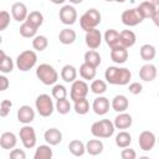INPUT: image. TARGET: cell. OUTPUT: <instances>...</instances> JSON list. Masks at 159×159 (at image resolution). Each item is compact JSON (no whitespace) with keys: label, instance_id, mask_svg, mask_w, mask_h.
I'll return each mask as SVG.
<instances>
[{"label":"cell","instance_id":"cell-35","mask_svg":"<svg viewBox=\"0 0 159 159\" xmlns=\"http://www.w3.org/2000/svg\"><path fill=\"white\" fill-rule=\"evenodd\" d=\"M52 155H53V153H52L50 144L48 145L42 144V145H39L36 148V152L34 154V159H51Z\"/></svg>","mask_w":159,"mask_h":159},{"label":"cell","instance_id":"cell-14","mask_svg":"<svg viewBox=\"0 0 159 159\" xmlns=\"http://www.w3.org/2000/svg\"><path fill=\"white\" fill-rule=\"evenodd\" d=\"M158 76V70L153 63H145L139 70V77L144 82H152Z\"/></svg>","mask_w":159,"mask_h":159},{"label":"cell","instance_id":"cell-49","mask_svg":"<svg viewBox=\"0 0 159 159\" xmlns=\"http://www.w3.org/2000/svg\"><path fill=\"white\" fill-rule=\"evenodd\" d=\"M52 4H56V5H60V4H63L66 0H50Z\"/></svg>","mask_w":159,"mask_h":159},{"label":"cell","instance_id":"cell-29","mask_svg":"<svg viewBox=\"0 0 159 159\" xmlns=\"http://www.w3.org/2000/svg\"><path fill=\"white\" fill-rule=\"evenodd\" d=\"M104 41L112 48L119 45V32L114 29H108L104 32Z\"/></svg>","mask_w":159,"mask_h":159},{"label":"cell","instance_id":"cell-36","mask_svg":"<svg viewBox=\"0 0 159 159\" xmlns=\"http://www.w3.org/2000/svg\"><path fill=\"white\" fill-rule=\"evenodd\" d=\"M26 21L30 22L31 25H34L35 27L39 29V27L43 24V15H42V12H40V11H37V10L30 11L29 15H27Z\"/></svg>","mask_w":159,"mask_h":159},{"label":"cell","instance_id":"cell-2","mask_svg":"<svg viewBox=\"0 0 159 159\" xmlns=\"http://www.w3.org/2000/svg\"><path fill=\"white\" fill-rule=\"evenodd\" d=\"M36 77L46 86L56 84L58 80V73L53 66L48 63H41L36 67Z\"/></svg>","mask_w":159,"mask_h":159},{"label":"cell","instance_id":"cell-8","mask_svg":"<svg viewBox=\"0 0 159 159\" xmlns=\"http://www.w3.org/2000/svg\"><path fill=\"white\" fill-rule=\"evenodd\" d=\"M88 92H89L88 84L83 80H76L75 82H72V86L70 89V98L73 102H76L81 98H86Z\"/></svg>","mask_w":159,"mask_h":159},{"label":"cell","instance_id":"cell-10","mask_svg":"<svg viewBox=\"0 0 159 159\" xmlns=\"http://www.w3.org/2000/svg\"><path fill=\"white\" fill-rule=\"evenodd\" d=\"M155 143H157V137H155V134L153 132H150V130H143L139 134L138 144H139V148L143 152H150L154 148Z\"/></svg>","mask_w":159,"mask_h":159},{"label":"cell","instance_id":"cell-12","mask_svg":"<svg viewBox=\"0 0 159 159\" xmlns=\"http://www.w3.org/2000/svg\"><path fill=\"white\" fill-rule=\"evenodd\" d=\"M84 41H86V45L89 50H97L101 46V42H102L101 31L97 30V29H92V30L87 31L86 36H84Z\"/></svg>","mask_w":159,"mask_h":159},{"label":"cell","instance_id":"cell-32","mask_svg":"<svg viewBox=\"0 0 159 159\" xmlns=\"http://www.w3.org/2000/svg\"><path fill=\"white\" fill-rule=\"evenodd\" d=\"M139 55H140L142 60L149 62V61H152V60L155 57V55H157V50H155V47H154L153 45L145 43V45H143V46L140 47V50H139Z\"/></svg>","mask_w":159,"mask_h":159},{"label":"cell","instance_id":"cell-26","mask_svg":"<svg viewBox=\"0 0 159 159\" xmlns=\"http://www.w3.org/2000/svg\"><path fill=\"white\" fill-rule=\"evenodd\" d=\"M14 70V62H12V58L10 56H7L4 50L0 51V71L1 73L6 75V73H10L12 72Z\"/></svg>","mask_w":159,"mask_h":159},{"label":"cell","instance_id":"cell-22","mask_svg":"<svg viewBox=\"0 0 159 159\" xmlns=\"http://www.w3.org/2000/svg\"><path fill=\"white\" fill-rule=\"evenodd\" d=\"M137 41V36L132 30H123L119 32V45L129 48L132 47Z\"/></svg>","mask_w":159,"mask_h":159},{"label":"cell","instance_id":"cell-7","mask_svg":"<svg viewBox=\"0 0 159 159\" xmlns=\"http://www.w3.org/2000/svg\"><path fill=\"white\" fill-rule=\"evenodd\" d=\"M19 137H20V140H21L24 148L31 149V148H34L36 145V132L31 125L25 124L20 129Z\"/></svg>","mask_w":159,"mask_h":159},{"label":"cell","instance_id":"cell-38","mask_svg":"<svg viewBox=\"0 0 159 159\" xmlns=\"http://www.w3.org/2000/svg\"><path fill=\"white\" fill-rule=\"evenodd\" d=\"M47 46H48V40H47L46 36H43V35H36L34 37V40H32V47H34V50L41 52V51L46 50Z\"/></svg>","mask_w":159,"mask_h":159},{"label":"cell","instance_id":"cell-1","mask_svg":"<svg viewBox=\"0 0 159 159\" xmlns=\"http://www.w3.org/2000/svg\"><path fill=\"white\" fill-rule=\"evenodd\" d=\"M104 78L107 83L114 86H125L129 83L132 78V72L127 67L109 66L104 72Z\"/></svg>","mask_w":159,"mask_h":159},{"label":"cell","instance_id":"cell-23","mask_svg":"<svg viewBox=\"0 0 159 159\" xmlns=\"http://www.w3.org/2000/svg\"><path fill=\"white\" fill-rule=\"evenodd\" d=\"M137 9L140 12V15L143 16V19H152L153 15L157 12V6L152 1H149V0L140 2Z\"/></svg>","mask_w":159,"mask_h":159},{"label":"cell","instance_id":"cell-34","mask_svg":"<svg viewBox=\"0 0 159 159\" xmlns=\"http://www.w3.org/2000/svg\"><path fill=\"white\" fill-rule=\"evenodd\" d=\"M130 143H132V135L128 132L122 130L116 135V145L118 148H120V149L127 148L130 145Z\"/></svg>","mask_w":159,"mask_h":159},{"label":"cell","instance_id":"cell-19","mask_svg":"<svg viewBox=\"0 0 159 159\" xmlns=\"http://www.w3.org/2000/svg\"><path fill=\"white\" fill-rule=\"evenodd\" d=\"M43 139L50 145H58L62 142V133L57 128H50L43 133Z\"/></svg>","mask_w":159,"mask_h":159},{"label":"cell","instance_id":"cell-9","mask_svg":"<svg viewBox=\"0 0 159 159\" xmlns=\"http://www.w3.org/2000/svg\"><path fill=\"white\" fill-rule=\"evenodd\" d=\"M120 20H122L123 25L129 26V27H133V26L139 25L144 19H143V16L140 15V12L138 11V9H137V7H133V9L124 10V11L122 12Z\"/></svg>","mask_w":159,"mask_h":159},{"label":"cell","instance_id":"cell-48","mask_svg":"<svg viewBox=\"0 0 159 159\" xmlns=\"http://www.w3.org/2000/svg\"><path fill=\"white\" fill-rule=\"evenodd\" d=\"M152 20H153V22H154V25L157 26V27H159V11H158V9H157V12L153 15V17H152Z\"/></svg>","mask_w":159,"mask_h":159},{"label":"cell","instance_id":"cell-4","mask_svg":"<svg viewBox=\"0 0 159 159\" xmlns=\"http://www.w3.org/2000/svg\"><path fill=\"white\" fill-rule=\"evenodd\" d=\"M101 20H102V15L101 12L92 7V9H88L81 17H80V26L82 30H84L86 32L92 30V29H96L99 24H101Z\"/></svg>","mask_w":159,"mask_h":159},{"label":"cell","instance_id":"cell-11","mask_svg":"<svg viewBox=\"0 0 159 159\" xmlns=\"http://www.w3.org/2000/svg\"><path fill=\"white\" fill-rule=\"evenodd\" d=\"M58 17L65 25H73L77 21V11L72 5H65L60 9Z\"/></svg>","mask_w":159,"mask_h":159},{"label":"cell","instance_id":"cell-18","mask_svg":"<svg viewBox=\"0 0 159 159\" xmlns=\"http://www.w3.org/2000/svg\"><path fill=\"white\" fill-rule=\"evenodd\" d=\"M111 107L113 111L120 113V112H125L129 107V101L124 94H117L113 97L112 102H111Z\"/></svg>","mask_w":159,"mask_h":159},{"label":"cell","instance_id":"cell-15","mask_svg":"<svg viewBox=\"0 0 159 159\" xmlns=\"http://www.w3.org/2000/svg\"><path fill=\"white\" fill-rule=\"evenodd\" d=\"M35 119V111L27 106L24 104L17 109V120L22 124H30Z\"/></svg>","mask_w":159,"mask_h":159},{"label":"cell","instance_id":"cell-21","mask_svg":"<svg viewBox=\"0 0 159 159\" xmlns=\"http://www.w3.org/2000/svg\"><path fill=\"white\" fill-rule=\"evenodd\" d=\"M113 123L117 129H128L133 123V118L130 114H128L125 112H120L119 114L116 116Z\"/></svg>","mask_w":159,"mask_h":159},{"label":"cell","instance_id":"cell-30","mask_svg":"<svg viewBox=\"0 0 159 159\" xmlns=\"http://www.w3.org/2000/svg\"><path fill=\"white\" fill-rule=\"evenodd\" d=\"M96 67L83 62L81 66H80V76L83 78V80H87V81H91V80H94L96 77Z\"/></svg>","mask_w":159,"mask_h":159},{"label":"cell","instance_id":"cell-28","mask_svg":"<svg viewBox=\"0 0 159 159\" xmlns=\"http://www.w3.org/2000/svg\"><path fill=\"white\" fill-rule=\"evenodd\" d=\"M68 150L75 157H82L86 153V144L78 139H73L68 143Z\"/></svg>","mask_w":159,"mask_h":159},{"label":"cell","instance_id":"cell-3","mask_svg":"<svg viewBox=\"0 0 159 159\" xmlns=\"http://www.w3.org/2000/svg\"><path fill=\"white\" fill-rule=\"evenodd\" d=\"M114 123L109 119H101L97 120L92 124L91 127V133L93 137L96 138H101V139H106V138H111L114 133Z\"/></svg>","mask_w":159,"mask_h":159},{"label":"cell","instance_id":"cell-47","mask_svg":"<svg viewBox=\"0 0 159 159\" xmlns=\"http://www.w3.org/2000/svg\"><path fill=\"white\" fill-rule=\"evenodd\" d=\"M9 84H10V82H9L7 77L4 76V75H1V76H0V91H5V89H7Z\"/></svg>","mask_w":159,"mask_h":159},{"label":"cell","instance_id":"cell-53","mask_svg":"<svg viewBox=\"0 0 159 159\" xmlns=\"http://www.w3.org/2000/svg\"><path fill=\"white\" fill-rule=\"evenodd\" d=\"M157 140H158V143H159V138H158V139H157Z\"/></svg>","mask_w":159,"mask_h":159},{"label":"cell","instance_id":"cell-50","mask_svg":"<svg viewBox=\"0 0 159 159\" xmlns=\"http://www.w3.org/2000/svg\"><path fill=\"white\" fill-rule=\"evenodd\" d=\"M71 4H73V5H77V4H81L83 0H68Z\"/></svg>","mask_w":159,"mask_h":159},{"label":"cell","instance_id":"cell-45","mask_svg":"<svg viewBox=\"0 0 159 159\" xmlns=\"http://www.w3.org/2000/svg\"><path fill=\"white\" fill-rule=\"evenodd\" d=\"M128 91H129L132 94H139V93L143 91V86H142V83H139V82H132V83H129V86H128Z\"/></svg>","mask_w":159,"mask_h":159},{"label":"cell","instance_id":"cell-43","mask_svg":"<svg viewBox=\"0 0 159 159\" xmlns=\"http://www.w3.org/2000/svg\"><path fill=\"white\" fill-rule=\"evenodd\" d=\"M10 24V14L6 10L0 12V31H4Z\"/></svg>","mask_w":159,"mask_h":159},{"label":"cell","instance_id":"cell-44","mask_svg":"<svg viewBox=\"0 0 159 159\" xmlns=\"http://www.w3.org/2000/svg\"><path fill=\"white\" fill-rule=\"evenodd\" d=\"M120 157L123 159H135L137 158V153L134 149H130L129 147L127 148H123L122 152H120Z\"/></svg>","mask_w":159,"mask_h":159},{"label":"cell","instance_id":"cell-6","mask_svg":"<svg viewBox=\"0 0 159 159\" xmlns=\"http://www.w3.org/2000/svg\"><path fill=\"white\" fill-rule=\"evenodd\" d=\"M35 107H36V111L37 113L41 116V117H50L53 111L56 109L55 108V104L52 102V98L46 94V93H42V94H39L36 97V101H35Z\"/></svg>","mask_w":159,"mask_h":159},{"label":"cell","instance_id":"cell-46","mask_svg":"<svg viewBox=\"0 0 159 159\" xmlns=\"http://www.w3.org/2000/svg\"><path fill=\"white\" fill-rule=\"evenodd\" d=\"M10 158L11 159H26V154L22 149H12L10 152Z\"/></svg>","mask_w":159,"mask_h":159},{"label":"cell","instance_id":"cell-52","mask_svg":"<svg viewBox=\"0 0 159 159\" xmlns=\"http://www.w3.org/2000/svg\"><path fill=\"white\" fill-rule=\"evenodd\" d=\"M106 1H108V2H112V1H116V2H124L125 0H106Z\"/></svg>","mask_w":159,"mask_h":159},{"label":"cell","instance_id":"cell-13","mask_svg":"<svg viewBox=\"0 0 159 159\" xmlns=\"http://www.w3.org/2000/svg\"><path fill=\"white\" fill-rule=\"evenodd\" d=\"M109 107H111V103H109V99L107 97H103V96H98L97 98H94L93 101V104H92V109L96 114L98 116H104L108 113L109 111Z\"/></svg>","mask_w":159,"mask_h":159},{"label":"cell","instance_id":"cell-42","mask_svg":"<svg viewBox=\"0 0 159 159\" xmlns=\"http://www.w3.org/2000/svg\"><path fill=\"white\" fill-rule=\"evenodd\" d=\"M12 108V102L10 99H2L0 103V116L4 118L6 117Z\"/></svg>","mask_w":159,"mask_h":159},{"label":"cell","instance_id":"cell-40","mask_svg":"<svg viewBox=\"0 0 159 159\" xmlns=\"http://www.w3.org/2000/svg\"><path fill=\"white\" fill-rule=\"evenodd\" d=\"M56 111L60 114H67L71 111V103L67 98H61V99H56V104H55Z\"/></svg>","mask_w":159,"mask_h":159},{"label":"cell","instance_id":"cell-55","mask_svg":"<svg viewBox=\"0 0 159 159\" xmlns=\"http://www.w3.org/2000/svg\"><path fill=\"white\" fill-rule=\"evenodd\" d=\"M158 97H159V92H158Z\"/></svg>","mask_w":159,"mask_h":159},{"label":"cell","instance_id":"cell-37","mask_svg":"<svg viewBox=\"0 0 159 159\" xmlns=\"http://www.w3.org/2000/svg\"><path fill=\"white\" fill-rule=\"evenodd\" d=\"M73 103H75L73 104V109H75V112L77 114L83 116V114H87L89 112V102H88V99L81 98V99H78V101H76Z\"/></svg>","mask_w":159,"mask_h":159},{"label":"cell","instance_id":"cell-20","mask_svg":"<svg viewBox=\"0 0 159 159\" xmlns=\"http://www.w3.org/2000/svg\"><path fill=\"white\" fill-rule=\"evenodd\" d=\"M17 143V137L12 132H4L0 135V147L2 149H14Z\"/></svg>","mask_w":159,"mask_h":159},{"label":"cell","instance_id":"cell-56","mask_svg":"<svg viewBox=\"0 0 159 159\" xmlns=\"http://www.w3.org/2000/svg\"><path fill=\"white\" fill-rule=\"evenodd\" d=\"M158 11H159V9H158Z\"/></svg>","mask_w":159,"mask_h":159},{"label":"cell","instance_id":"cell-17","mask_svg":"<svg viewBox=\"0 0 159 159\" xmlns=\"http://www.w3.org/2000/svg\"><path fill=\"white\" fill-rule=\"evenodd\" d=\"M111 60L118 65L124 63L128 60V48H125L120 45L112 47L111 48Z\"/></svg>","mask_w":159,"mask_h":159},{"label":"cell","instance_id":"cell-25","mask_svg":"<svg viewBox=\"0 0 159 159\" xmlns=\"http://www.w3.org/2000/svg\"><path fill=\"white\" fill-rule=\"evenodd\" d=\"M103 143L101 140V138L98 139H89L87 143H86V152L91 155H98L103 152Z\"/></svg>","mask_w":159,"mask_h":159},{"label":"cell","instance_id":"cell-27","mask_svg":"<svg viewBox=\"0 0 159 159\" xmlns=\"http://www.w3.org/2000/svg\"><path fill=\"white\" fill-rule=\"evenodd\" d=\"M61 78L67 83L75 82L77 78V70L72 65H65L61 70Z\"/></svg>","mask_w":159,"mask_h":159},{"label":"cell","instance_id":"cell-51","mask_svg":"<svg viewBox=\"0 0 159 159\" xmlns=\"http://www.w3.org/2000/svg\"><path fill=\"white\" fill-rule=\"evenodd\" d=\"M149 1H152L155 6H159V0H149Z\"/></svg>","mask_w":159,"mask_h":159},{"label":"cell","instance_id":"cell-24","mask_svg":"<svg viewBox=\"0 0 159 159\" xmlns=\"http://www.w3.org/2000/svg\"><path fill=\"white\" fill-rule=\"evenodd\" d=\"M77 39V34L75 30L70 29V27H66V29H62L58 34V40L62 45H71L76 41Z\"/></svg>","mask_w":159,"mask_h":159},{"label":"cell","instance_id":"cell-16","mask_svg":"<svg viewBox=\"0 0 159 159\" xmlns=\"http://www.w3.org/2000/svg\"><path fill=\"white\" fill-rule=\"evenodd\" d=\"M11 15H12L14 20H16L19 22L26 21L27 15H29V11H27L26 5L24 2H20V1L12 4V6H11Z\"/></svg>","mask_w":159,"mask_h":159},{"label":"cell","instance_id":"cell-5","mask_svg":"<svg viewBox=\"0 0 159 159\" xmlns=\"http://www.w3.org/2000/svg\"><path fill=\"white\" fill-rule=\"evenodd\" d=\"M36 62H37V55L32 50H25L20 52L16 57V67L22 72H26L34 68Z\"/></svg>","mask_w":159,"mask_h":159},{"label":"cell","instance_id":"cell-33","mask_svg":"<svg viewBox=\"0 0 159 159\" xmlns=\"http://www.w3.org/2000/svg\"><path fill=\"white\" fill-rule=\"evenodd\" d=\"M84 62L97 68V67L101 65L102 58H101V55H99L96 50H88V51L84 53Z\"/></svg>","mask_w":159,"mask_h":159},{"label":"cell","instance_id":"cell-39","mask_svg":"<svg viewBox=\"0 0 159 159\" xmlns=\"http://www.w3.org/2000/svg\"><path fill=\"white\" fill-rule=\"evenodd\" d=\"M89 88H91L92 93H94L97 96H101L107 91V82L103 81V80H93Z\"/></svg>","mask_w":159,"mask_h":159},{"label":"cell","instance_id":"cell-41","mask_svg":"<svg viewBox=\"0 0 159 159\" xmlns=\"http://www.w3.org/2000/svg\"><path fill=\"white\" fill-rule=\"evenodd\" d=\"M52 97L55 99H61V98H66L67 97V89L63 84H53L52 87Z\"/></svg>","mask_w":159,"mask_h":159},{"label":"cell","instance_id":"cell-54","mask_svg":"<svg viewBox=\"0 0 159 159\" xmlns=\"http://www.w3.org/2000/svg\"><path fill=\"white\" fill-rule=\"evenodd\" d=\"M158 76H159V70H158Z\"/></svg>","mask_w":159,"mask_h":159},{"label":"cell","instance_id":"cell-31","mask_svg":"<svg viewBox=\"0 0 159 159\" xmlns=\"http://www.w3.org/2000/svg\"><path fill=\"white\" fill-rule=\"evenodd\" d=\"M20 31V35L22 37H26V39H34L37 34V27H35L34 25H31L30 22L27 21H24L19 29Z\"/></svg>","mask_w":159,"mask_h":159}]
</instances>
